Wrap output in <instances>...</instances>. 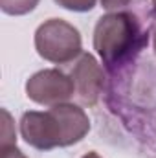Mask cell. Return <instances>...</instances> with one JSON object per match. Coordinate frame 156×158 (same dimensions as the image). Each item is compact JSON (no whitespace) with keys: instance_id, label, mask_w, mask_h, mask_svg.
<instances>
[{"instance_id":"obj_1","label":"cell","mask_w":156,"mask_h":158,"mask_svg":"<svg viewBox=\"0 0 156 158\" xmlns=\"http://www.w3.org/2000/svg\"><path fill=\"white\" fill-rule=\"evenodd\" d=\"M90 131V119L74 103H59L48 110H30L20 118V134L31 147L50 151L81 142Z\"/></svg>"},{"instance_id":"obj_2","label":"cell","mask_w":156,"mask_h":158,"mask_svg":"<svg viewBox=\"0 0 156 158\" xmlns=\"http://www.w3.org/2000/svg\"><path fill=\"white\" fill-rule=\"evenodd\" d=\"M149 35L136 15L114 11L101 17L94 30V48L109 70L127 64L143 50Z\"/></svg>"},{"instance_id":"obj_13","label":"cell","mask_w":156,"mask_h":158,"mask_svg":"<svg viewBox=\"0 0 156 158\" xmlns=\"http://www.w3.org/2000/svg\"><path fill=\"white\" fill-rule=\"evenodd\" d=\"M153 6H154V11H156V0H153Z\"/></svg>"},{"instance_id":"obj_10","label":"cell","mask_w":156,"mask_h":158,"mask_svg":"<svg viewBox=\"0 0 156 158\" xmlns=\"http://www.w3.org/2000/svg\"><path fill=\"white\" fill-rule=\"evenodd\" d=\"M130 0H101V6L105 9H119V7H125Z\"/></svg>"},{"instance_id":"obj_8","label":"cell","mask_w":156,"mask_h":158,"mask_svg":"<svg viewBox=\"0 0 156 158\" xmlns=\"http://www.w3.org/2000/svg\"><path fill=\"white\" fill-rule=\"evenodd\" d=\"M59 6H63L64 9H70V11H90L94 6H96V0H55Z\"/></svg>"},{"instance_id":"obj_7","label":"cell","mask_w":156,"mask_h":158,"mask_svg":"<svg viewBox=\"0 0 156 158\" xmlns=\"http://www.w3.org/2000/svg\"><path fill=\"white\" fill-rule=\"evenodd\" d=\"M2 147H7V145H15V127H13V119L9 116V112L6 109H2Z\"/></svg>"},{"instance_id":"obj_3","label":"cell","mask_w":156,"mask_h":158,"mask_svg":"<svg viewBox=\"0 0 156 158\" xmlns=\"http://www.w3.org/2000/svg\"><path fill=\"white\" fill-rule=\"evenodd\" d=\"M35 48L42 59L68 64L83 53L79 31L63 19H50L35 31Z\"/></svg>"},{"instance_id":"obj_5","label":"cell","mask_w":156,"mask_h":158,"mask_svg":"<svg viewBox=\"0 0 156 158\" xmlns=\"http://www.w3.org/2000/svg\"><path fill=\"white\" fill-rule=\"evenodd\" d=\"M70 77L76 85V98L83 105H94L103 88V70L97 61L83 52L70 66Z\"/></svg>"},{"instance_id":"obj_12","label":"cell","mask_w":156,"mask_h":158,"mask_svg":"<svg viewBox=\"0 0 156 158\" xmlns=\"http://www.w3.org/2000/svg\"><path fill=\"white\" fill-rule=\"evenodd\" d=\"M154 52H156V30H154Z\"/></svg>"},{"instance_id":"obj_11","label":"cell","mask_w":156,"mask_h":158,"mask_svg":"<svg viewBox=\"0 0 156 158\" xmlns=\"http://www.w3.org/2000/svg\"><path fill=\"white\" fill-rule=\"evenodd\" d=\"M83 158H101V156H99L97 153H94V151H92V153H86V155H84Z\"/></svg>"},{"instance_id":"obj_6","label":"cell","mask_w":156,"mask_h":158,"mask_svg":"<svg viewBox=\"0 0 156 158\" xmlns=\"http://www.w3.org/2000/svg\"><path fill=\"white\" fill-rule=\"evenodd\" d=\"M39 0H0V7L7 15H26L37 7Z\"/></svg>"},{"instance_id":"obj_4","label":"cell","mask_w":156,"mask_h":158,"mask_svg":"<svg viewBox=\"0 0 156 158\" xmlns=\"http://www.w3.org/2000/svg\"><path fill=\"white\" fill-rule=\"evenodd\" d=\"M26 94L31 101L53 107L59 103H66L72 96H76V85L70 74L50 68L33 74L26 83Z\"/></svg>"},{"instance_id":"obj_9","label":"cell","mask_w":156,"mask_h":158,"mask_svg":"<svg viewBox=\"0 0 156 158\" xmlns=\"http://www.w3.org/2000/svg\"><path fill=\"white\" fill-rule=\"evenodd\" d=\"M0 158H26L20 149H17V145H7V147H0Z\"/></svg>"}]
</instances>
